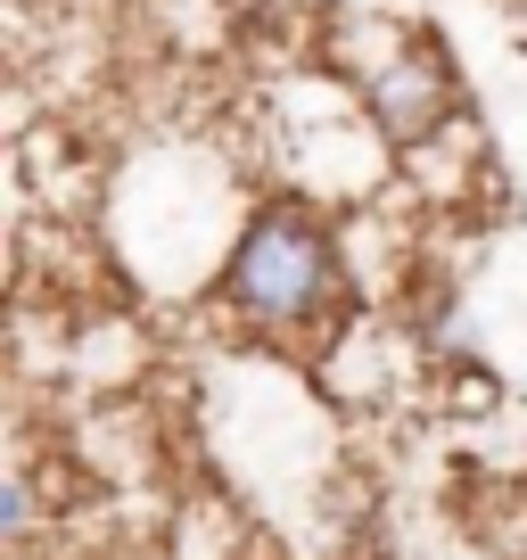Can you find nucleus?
I'll use <instances>...</instances> for the list:
<instances>
[{
  "label": "nucleus",
  "instance_id": "obj_1",
  "mask_svg": "<svg viewBox=\"0 0 527 560\" xmlns=\"http://www.w3.org/2000/svg\"><path fill=\"white\" fill-rule=\"evenodd\" d=\"M214 314L264 347H314L347 330V247L305 198H264L223 247Z\"/></svg>",
  "mask_w": 527,
  "mask_h": 560
},
{
  "label": "nucleus",
  "instance_id": "obj_2",
  "mask_svg": "<svg viewBox=\"0 0 527 560\" xmlns=\"http://www.w3.org/2000/svg\"><path fill=\"white\" fill-rule=\"evenodd\" d=\"M354 100H363L371 132L396 158H412V149H429V140H445L461 124V74L437 34L379 25V67H354Z\"/></svg>",
  "mask_w": 527,
  "mask_h": 560
},
{
  "label": "nucleus",
  "instance_id": "obj_3",
  "mask_svg": "<svg viewBox=\"0 0 527 560\" xmlns=\"http://www.w3.org/2000/svg\"><path fill=\"white\" fill-rule=\"evenodd\" d=\"M494 404H503V380H494L487 363H445V412H461V420H487Z\"/></svg>",
  "mask_w": 527,
  "mask_h": 560
},
{
  "label": "nucleus",
  "instance_id": "obj_4",
  "mask_svg": "<svg viewBox=\"0 0 527 560\" xmlns=\"http://www.w3.org/2000/svg\"><path fill=\"white\" fill-rule=\"evenodd\" d=\"M25 527H34V487H25V478H9V487H0V536L25 544Z\"/></svg>",
  "mask_w": 527,
  "mask_h": 560
}]
</instances>
